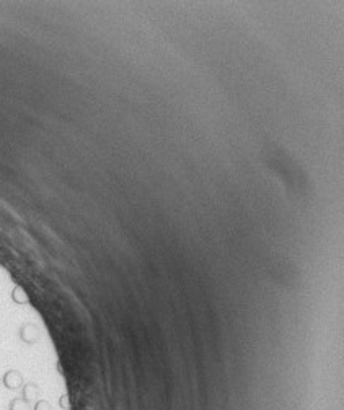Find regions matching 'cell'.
<instances>
[{
    "label": "cell",
    "instance_id": "6da1fadb",
    "mask_svg": "<svg viewBox=\"0 0 344 410\" xmlns=\"http://www.w3.org/2000/svg\"><path fill=\"white\" fill-rule=\"evenodd\" d=\"M5 384H7V388L17 389L18 386L22 384V376L17 374V373H8V374L5 376Z\"/></svg>",
    "mask_w": 344,
    "mask_h": 410
},
{
    "label": "cell",
    "instance_id": "277c9868",
    "mask_svg": "<svg viewBox=\"0 0 344 410\" xmlns=\"http://www.w3.org/2000/svg\"><path fill=\"white\" fill-rule=\"evenodd\" d=\"M36 410H51V407H49V404L43 400V402H38V404H36Z\"/></svg>",
    "mask_w": 344,
    "mask_h": 410
},
{
    "label": "cell",
    "instance_id": "5b68a950",
    "mask_svg": "<svg viewBox=\"0 0 344 410\" xmlns=\"http://www.w3.org/2000/svg\"><path fill=\"white\" fill-rule=\"evenodd\" d=\"M61 405H62V407H67V405H69V402H67V399H65V397H62Z\"/></svg>",
    "mask_w": 344,
    "mask_h": 410
},
{
    "label": "cell",
    "instance_id": "3957f363",
    "mask_svg": "<svg viewBox=\"0 0 344 410\" xmlns=\"http://www.w3.org/2000/svg\"><path fill=\"white\" fill-rule=\"evenodd\" d=\"M36 394H38V388H36L35 384H28L26 388H25V397H26V399L35 397Z\"/></svg>",
    "mask_w": 344,
    "mask_h": 410
},
{
    "label": "cell",
    "instance_id": "7a4b0ae2",
    "mask_svg": "<svg viewBox=\"0 0 344 410\" xmlns=\"http://www.w3.org/2000/svg\"><path fill=\"white\" fill-rule=\"evenodd\" d=\"M10 410H28V405L25 400L22 399H15L13 402L10 404Z\"/></svg>",
    "mask_w": 344,
    "mask_h": 410
}]
</instances>
